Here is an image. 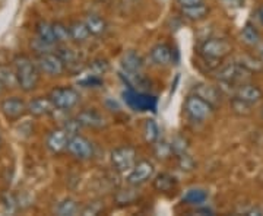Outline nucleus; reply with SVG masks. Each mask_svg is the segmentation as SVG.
Returning a JSON list of instances; mask_svg holds the SVG:
<instances>
[{"label":"nucleus","mask_w":263,"mask_h":216,"mask_svg":"<svg viewBox=\"0 0 263 216\" xmlns=\"http://www.w3.org/2000/svg\"><path fill=\"white\" fill-rule=\"evenodd\" d=\"M256 48H257V57L262 60V63H263V43H260V44H259Z\"/></svg>","instance_id":"nucleus-39"},{"label":"nucleus","mask_w":263,"mask_h":216,"mask_svg":"<svg viewBox=\"0 0 263 216\" xmlns=\"http://www.w3.org/2000/svg\"><path fill=\"white\" fill-rule=\"evenodd\" d=\"M241 40H243V43H245L246 46H249V47H257L262 43L259 31L250 22H247L243 27V29H241Z\"/></svg>","instance_id":"nucleus-23"},{"label":"nucleus","mask_w":263,"mask_h":216,"mask_svg":"<svg viewBox=\"0 0 263 216\" xmlns=\"http://www.w3.org/2000/svg\"><path fill=\"white\" fill-rule=\"evenodd\" d=\"M231 107H233V111H234L235 114H238V115H249L250 111H252L250 108H252L253 105H250V104L245 103V101H241V100L233 96V98H231Z\"/></svg>","instance_id":"nucleus-32"},{"label":"nucleus","mask_w":263,"mask_h":216,"mask_svg":"<svg viewBox=\"0 0 263 216\" xmlns=\"http://www.w3.org/2000/svg\"><path fill=\"white\" fill-rule=\"evenodd\" d=\"M257 16H259V19H260V22H262L263 25V6H260V8L257 9Z\"/></svg>","instance_id":"nucleus-40"},{"label":"nucleus","mask_w":263,"mask_h":216,"mask_svg":"<svg viewBox=\"0 0 263 216\" xmlns=\"http://www.w3.org/2000/svg\"><path fill=\"white\" fill-rule=\"evenodd\" d=\"M13 69L19 88L24 92H32L40 84L41 76L37 63L27 56H16L13 58Z\"/></svg>","instance_id":"nucleus-1"},{"label":"nucleus","mask_w":263,"mask_h":216,"mask_svg":"<svg viewBox=\"0 0 263 216\" xmlns=\"http://www.w3.org/2000/svg\"><path fill=\"white\" fill-rule=\"evenodd\" d=\"M89 67H91V70H92V75L101 76L108 70V63H107V60L98 58V60H94Z\"/></svg>","instance_id":"nucleus-34"},{"label":"nucleus","mask_w":263,"mask_h":216,"mask_svg":"<svg viewBox=\"0 0 263 216\" xmlns=\"http://www.w3.org/2000/svg\"><path fill=\"white\" fill-rule=\"evenodd\" d=\"M180 8H189V6H196L200 3H205V0H177Z\"/></svg>","instance_id":"nucleus-37"},{"label":"nucleus","mask_w":263,"mask_h":216,"mask_svg":"<svg viewBox=\"0 0 263 216\" xmlns=\"http://www.w3.org/2000/svg\"><path fill=\"white\" fill-rule=\"evenodd\" d=\"M35 63H37L38 69L41 73L47 76H62L66 72V66L63 63V60L59 57L57 53H44V54H38L35 58Z\"/></svg>","instance_id":"nucleus-8"},{"label":"nucleus","mask_w":263,"mask_h":216,"mask_svg":"<svg viewBox=\"0 0 263 216\" xmlns=\"http://www.w3.org/2000/svg\"><path fill=\"white\" fill-rule=\"evenodd\" d=\"M193 94L199 95L200 98H203L205 101L211 104L214 108H218L221 105V100H222V91L219 86L209 84H197L193 88Z\"/></svg>","instance_id":"nucleus-15"},{"label":"nucleus","mask_w":263,"mask_h":216,"mask_svg":"<svg viewBox=\"0 0 263 216\" xmlns=\"http://www.w3.org/2000/svg\"><path fill=\"white\" fill-rule=\"evenodd\" d=\"M0 145H2V138H0Z\"/></svg>","instance_id":"nucleus-43"},{"label":"nucleus","mask_w":263,"mask_h":216,"mask_svg":"<svg viewBox=\"0 0 263 216\" xmlns=\"http://www.w3.org/2000/svg\"><path fill=\"white\" fill-rule=\"evenodd\" d=\"M149 60L158 67H168L174 63V50L167 43H158L149 51Z\"/></svg>","instance_id":"nucleus-11"},{"label":"nucleus","mask_w":263,"mask_h":216,"mask_svg":"<svg viewBox=\"0 0 263 216\" xmlns=\"http://www.w3.org/2000/svg\"><path fill=\"white\" fill-rule=\"evenodd\" d=\"M152 186H154V188L158 193H170L171 190H174L176 186H177V180H176V177H173L171 174H168V172H161V174H158L154 179Z\"/></svg>","instance_id":"nucleus-21"},{"label":"nucleus","mask_w":263,"mask_h":216,"mask_svg":"<svg viewBox=\"0 0 263 216\" xmlns=\"http://www.w3.org/2000/svg\"><path fill=\"white\" fill-rule=\"evenodd\" d=\"M231 53H233V44L227 38H208L199 48V54L205 62L216 63V65H221V62Z\"/></svg>","instance_id":"nucleus-2"},{"label":"nucleus","mask_w":263,"mask_h":216,"mask_svg":"<svg viewBox=\"0 0 263 216\" xmlns=\"http://www.w3.org/2000/svg\"><path fill=\"white\" fill-rule=\"evenodd\" d=\"M135 188L133 186H130V188H126V190H120L119 193H117V196H116V200H117V203H120V205H132L136 198L139 196L136 191H135Z\"/></svg>","instance_id":"nucleus-29"},{"label":"nucleus","mask_w":263,"mask_h":216,"mask_svg":"<svg viewBox=\"0 0 263 216\" xmlns=\"http://www.w3.org/2000/svg\"><path fill=\"white\" fill-rule=\"evenodd\" d=\"M56 110L48 96H38L28 103V113L34 117H46Z\"/></svg>","instance_id":"nucleus-17"},{"label":"nucleus","mask_w":263,"mask_h":216,"mask_svg":"<svg viewBox=\"0 0 263 216\" xmlns=\"http://www.w3.org/2000/svg\"><path fill=\"white\" fill-rule=\"evenodd\" d=\"M228 6H241L245 0H222Z\"/></svg>","instance_id":"nucleus-38"},{"label":"nucleus","mask_w":263,"mask_h":216,"mask_svg":"<svg viewBox=\"0 0 263 216\" xmlns=\"http://www.w3.org/2000/svg\"><path fill=\"white\" fill-rule=\"evenodd\" d=\"M110 162L114 171L124 174L129 172L138 162V153L133 146H119L111 150L110 153Z\"/></svg>","instance_id":"nucleus-5"},{"label":"nucleus","mask_w":263,"mask_h":216,"mask_svg":"<svg viewBox=\"0 0 263 216\" xmlns=\"http://www.w3.org/2000/svg\"><path fill=\"white\" fill-rule=\"evenodd\" d=\"M209 6L205 3H200L196 6H189V8H181L180 13L184 19H187L190 22H200V21H205L209 15Z\"/></svg>","instance_id":"nucleus-20"},{"label":"nucleus","mask_w":263,"mask_h":216,"mask_svg":"<svg viewBox=\"0 0 263 216\" xmlns=\"http://www.w3.org/2000/svg\"><path fill=\"white\" fill-rule=\"evenodd\" d=\"M84 22L86 24V27H88V29L91 31V34L94 37H101L108 29L107 21L98 13H86Z\"/></svg>","instance_id":"nucleus-18"},{"label":"nucleus","mask_w":263,"mask_h":216,"mask_svg":"<svg viewBox=\"0 0 263 216\" xmlns=\"http://www.w3.org/2000/svg\"><path fill=\"white\" fill-rule=\"evenodd\" d=\"M103 209V203H100V202H92V203L86 205L84 209H81V213H82V215H98Z\"/></svg>","instance_id":"nucleus-35"},{"label":"nucleus","mask_w":263,"mask_h":216,"mask_svg":"<svg viewBox=\"0 0 263 216\" xmlns=\"http://www.w3.org/2000/svg\"><path fill=\"white\" fill-rule=\"evenodd\" d=\"M56 53L59 54V57L63 60L66 69H69V67H78L79 66V63H81V56H79V53L75 51L73 48L67 47L66 44L59 46V47L56 48Z\"/></svg>","instance_id":"nucleus-22"},{"label":"nucleus","mask_w":263,"mask_h":216,"mask_svg":"<svg viewBox=\"0 0 263 216\" xmlns=\"http://www.w3.org/2000/svg\"><path fill=\"white\" fill-rule=\"evenodd\" d=\"M67 152L75 158L76 161H89L94 158L95 148L92 142L82 134H73L70 136L67 143Z\"/></svg>","instance_id":"nucleus-7"},{"label":"nucleus","mask_w":263,"mask_h":216,"mask_svg":"<svg viewBox=\"0 0 263 216\" xmlns=\"http://www.w3.org/2000/svg\"><path fill=\"white\" fill-rule=\"evenodd\" d=\"M76 120L86 129H103L107 126L105 117L95 108H86L76 115Z\"/></svg>","instance_id":"nucleus-14"},{"label":"nucleus","mask_w":263,"mask_h":216,"mask_svg":"<svg viewBox=\"0 0 263 216\" xmlns=\"http://www.w3.org/2000/svg\"><path fill=\"white\" fill-rule=\"evenodd\" d=\"M54 212H56V215L59 216H75L78 215V213H81V207H79L76 200L67 198L63 199L62 202L57 203Z\"/></svg>","instance_id":"nucleus-24"},{"label":"nucleus","mask_w":263,"mask_h":216,"mask_svg":"<svg viewBox=\"0 0 263 216\" xmlns=\"http://www.w3.org/2000/svg\"><path fill=\"white\" fill-rule=\"evenodd\" d=\"M120 65L127 75H141V72L145 67V60L138 51L129 50L122 56Z\"/></svg>","instance_id":"nucleus-16"},{"label":"nucleus","mask_w":263,"mask_h":216,"mask_svg":"<svg viewBox=\"0 0 263 216\" xmlns=\"http://www.w3.org/2000/svg\"><path fill=\"white\" fill-rule=\"evenodd\" d=\"M31 47L32 50L38 54H44V53H50V51H53V47L54 46H51V44H47V43H44V41H41L40 38H35L32 43H31Z\"/></svg>","instance_id":"nucleus-33"},{"label":"nucleus","mask_w":263,"mask_h":216,"mask_svg":"<svg viewBox=\"0 0 263 216\" xmlns=\"http://www.w3.org/2000/svg\"><path fill=\"white\" fill-rule=\"evenodd\" d=\"M155 175V167L151 161H139L136 162V165L129 171L127 174V184L133 187H141L143 184H146L149 180L154 179Z\"/></svg>","instance_id":"nucleus-9"},{"label":"nucleus","mask_w":263,"mask_h":216,"mask_svg":"<svg viewBox=\"0 0 263 216\" xmlns=\"http://www.w3.org/2000/svg\"><path fill=\"white\" fill-rule=\"evenodd\" d=\"M253 75L249 69H246L243 65H240L238 62H231L222 66H218L215 70V79L219 84H245L247 79Z\"/></svg>","instance_id":"nucleus-3"},{"label":"nucleus","mask_w":263,"mask_h":216,"mask_svg":"<svg viewBox=\"0 0 263 216\" xmlns=\"http://www.w3.org/2000/svg\"><path fill=\"white\" fill-rule=\"evenodd\" d=\"M0 82L3 84L5 88H13L18 85L16 81V73L13 66H8V65H0Z\"/></svg>","instance_id":"nucleus-27"},{"label":"nucleus","mask_w":263,"mask_h":216,"mask_svg":"<svg viewBox=\"0 0 263 216\" xmlns=\"http://www.w3.org/2000/svg\"><path fill=\"white\" fill-rule=\"evenodd\" d=\"M57 2H69V0H57Z\"/></svg>","instance_id":"nucleus-42"},{"label":"nucleus","mask_w":263,"mask_h":216,"mask_svg":"<svg viewBox=\"0 0 263 216\" xmlns=\"http://www.w3.org/2000/svg\"><path fill=\"white\" fill-rule=\"evenodd\" d=\"M0 110H2V114L5 115L6 120L16 122L28 113V104L19 96H9V98H5L2 101Z\"/></svg>","instance_id":"nucleus-10"},{"label":"nucleus","mask_w":263,"mask_h":216,"mask_svg":"<svg viewBox=\"0 0 263 216\" xmlns=\"http://www.w3.org/2000/svg\"><path fill=\"white\" fill-rule=\"evenodd\" d=\"M3 89H5V86H3V84L0 82V95H2V92H3Z\"/></svg>","instance_id":"nucleus-41"},{"label":"nucleus","mask_w":263,"mask_h":216,"mask_svg":"<svg viewBox=\"0 0 263 216\" xmlns=\"http://www.w3.org/2000/svg\"><path fill=\"white\" fill-rule=\"evenodd\" d=\"M184 111L192 122L203 123L211 119L215 108L196 94H190L184 101Z\"/></svg>","instance_id":"nucleus-4"},{"label":"nucleus","mask_w":263,"mask_h":216,"mask_svg":"<svg viewBox=\"0 0 263 216\" xmlns=\"http://www.w3.org/2000/svg\"><path fill=\"white\" fill-rule=\"evenodd\" d=\"M48 98L51 100L53 105L56 107V110L60 111H70L72 108H75L76 105L79 104L81 95L76 91L75 88L70 86H59L54 88Z\"/></svg>","instance_id":"nucleus-6"},{"label":"nucleus","mask_w":263,"mask_h":216,"mask_svg":"<svg viewBox=\"0 0 263 216\" xmlns=\"http://www.w3.org/2000/svg\"><path fill=\"white\" fill-rule=\"evenodd\" d=\"M154 149H155V155L158 158H168L171 153H174L171 143L165 141H161V139L157 143H154Z\"/></svg>","instance_id":"nucleus-31"},{"label":"nucleus","mask_w":263,"mask_h":216,"mask_svg":"<svg viewBox=\"0 0 263 216\" xmlns=\"http://www.w3.org/2000/svg\"><path fill=\"white\" fill-rule=\"evenodd\" d=\"M70 139V134L66 130L65 127H59L48 133L47 139H46V145H47L48 150L51 153H62L67 150V143Z\"/></svg>","instance_id":"nucleus-13"},{"label":"nucleus","mask_w":263,"mask_h":216,"mask_svg":"<svg viewBox=\"0 0 263 216\" xmlns=\"http://www.w3.org/2000/svg\"><path fill=\"white\" fill-rule=\"evenodd\" d=\"M35 32H37V37L41 41L51 44V46H56L54 34H53V24H50L47 21H40L35 25Z\"/></svg>","instance_id":"nucleus-25"},{"label":"nucleus","mask_w":263,"mask_h":216,"mask_svg":"<svg viewBox=\"0 0 263 216\" xmlns=\"http://www.w3.org/2000/svg\"><path fill=\"white\" fill-rule=\"evenodd\" d=\"M208 194L203 190H189L187 194L183 198V200H186L192 205H200L206 200Z\"/></svg>","instance_id":"nucleus-30"},{"label":"nucleus","mask_w":263,"mask_h":216,"mask_svg":"<svg viewBox=\"0 0 263 216\" xmlns=\"http://www.w3.org/2000/svg\"><path fill=\"white\" fill-rule=\"evenodd\" d=\"M53 34H54V41L59 46L67 44V41L70 40L69 27H66L62 22H53Z\"/></svg>","instance_id":"nucleus-28"},{"label":"nucleus","mask_w":263,"mask_h":216,"mask_svg":"<svg viewBox=\"0 0 263 216\" xmlns=\"http://www.w3.org/2000/svg\"><path fill=\"white\" fill-rule=\"evenodd\" d=\"M69 32H70V40L76 44H84L91 38V31L88 29L84 21H73L69 24Z\"/></svg>","instance_id":"nucleus-19"},{"label":"nucleus","mask_w":263,"mask_h":216,"mask_svg":"<svg viewBox=\"0 0 263 216\" xmlns=\"http://www.w3.org/2000/svg\"><path fill=\"white\" fill-rule=\"evenodd\" d=\"M143 138H145L146 143H149V145H154L160 141V127H158L155 120H152V119L145 120V123H143Z\"/></svg>","instance_id":"nucleus-26"},{"label":"nucleus","mask_w":263,"mask_h":216,"mask_svg":"<svg viewBox=\"0 0 263 216\" xmlns=\"http://www.w3.org/2000/svg\"><path fill=\"white\" fill-rule=\"evenodd\" d=\"M233 96L245 101V103L250 104V105H256V104H259L262 101L263 91L257 85L245 82V84H240L235 86Z\"/></svg>","instance_id":"nucleus-12"},{"label":"nucleus","mask_w":263,"mask_h":216,"mask_svg":"<svg viewBox=\"0 0 263 216\" xmlns=\"http://www.w3.org/2000/svg\"><path fill=\"white\" fill-rule=\"evenodd\" d=\"M179 160H180V168L181 169H193V167H195V162H193V160L189 156L187 153H181V155H179Z\"/></svg>","instance_id":"nucleus-36"}]
</instances>
